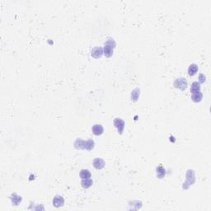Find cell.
Wrapping results in <instances>:
<instances>
[{
  "mask_svg": "<svg viewBox=\"0 0 211 211\" xmlns=\"http://www.w3.org/2000/svg\"><path fill=\"white\" fill-rule=\"evenodd\" d=\"M95 146V142L92 139L87 140V150H92Z\"/></svg>",
  "mask_w": 211,
  "mask_h": 211,
  "instance_id": "ac0fdd59",
  "label": "cell"
},
{
  "mask_svg": "<svg viewBox=\"0 0 211 211\" xmlns=\"http://www.w3.org/2000/svg\"><path fill=\"white\" fill-rule=\"evenodd\" d=\"M64 204H65V200H64L63 196H61L59 195H57L54 196V200H53V204L54 207H56V208L62 207Z\"/></svg>",
  "mask_w": 211,
  "mask_h": 211,
  "instance_id": "52a82bcc",
  "label": "cell"
},
{
  "mask_svg": "<svg viewBox=\"0 0 211 211\" xmlns=\"http://www.w3.org/2000/svg\"><path fill=\"white\" fill-rule=\"evenodd\" d=\"M187 85H188L187 80L185 78H179L174 81V87L176 88H179L181 91L185 90L187 87Z\"/></svg>",
  "mask_w": 211,
  "mask_h": 211,
  "instance_id": "3957f363",
  "label": "cell"
},
{
  "mask_svg": "<svg viewBox=\"0 0 211 211\" xmlns=\"http://www.w3.org/2000/svg\"><path fill=\"white\" fill-rule=\"evenodd\" d=\"M113 124L115 125V127L117 129L118 133L120 134H122L123 131H124V129H125V122L120 118H116L113 121Z\"/></svg>",
  "mask_w": 211,
  "mask_h": 211,
  "instance_id": "277c9868",
  "label": "cell"
},
{
  "mask_svg": "<svg viewBox=\"0 0 211 211\" xmlns=\"http://www.w3.org/2000/svg\"><path fill=\"white\" fill-rule=\"evenodd\" d=\"M92 133L95 134V135L99 136V135H101V134H103V132H104V129H103V126H102L101 125L96 124V125H94L93 126H92Z\"/></svg>",
  "mask_w": 211,
  "mask_h": 211,
  "instance_id": "9c48e42d",
  "label": "cell"
},
{
  "mask_svg": "<svg viewBox=\"0 0 211 211\" xmlns=\"http://www.w3.org/2000/svg\"><path fill=\"white\" fill-rule=\"evenodd\" d=\"M103 54H104V52H103V48L98 47V46L93 48L92 50V51H91V55H92L93 58H95V59L101 58Z\"/></svg>",
  "mask_w": 211,
  "mask_h": 211,
  "instance_id": "5b68a950",
  "label": "cell"
},
{
  "mask_svg": "<svg viewBox=\"0 0 211 211\" xmlns=\"http://www.w3.org/2000/svg\"><path fill=\"white\" fill-rule=\"evenodd\" d=\"M202 98H203V94L200 91L198 92H195L191 95V99L195 102H200L202 100Z\"/></svg>",
  "mask_w": 211,
  "mask_h": 211,
  "instance_id": "7c38bea8",
  "label": "cell"
},
{
  "mask_svg": "<svg viewBox=\"0 0 211 211\" xmlns=\"http://www.w3.org/2000/svg\"><path fill=\"white\" fill-rule=\"evenodd\" d=\"M139 95H140V89L139 88H135L131 92V100L133 101H138V97H139Z\"/></svg>",
  "mask_w": 211,
  "mask_h": 211,
  "instance_id": "9a60e30c",
  "label": "cell"
},
{
  "mask_svg": "<svg viewBox=\"0 0 211 211\" xmlns=\"http://www.w3.org/2000/svg\"><path fill=\"white\" fill-rule=\"evenodd\" d=\"M81 184L82 186L85 189H87L89 187L92 186V185L93 184V181H92L91 178H87V179H82V181H81Z\"/></svg>",
  "mask_w": 211,
  "mask_h": 211,
  "instance_id": "8fae6325",
  "label": "cell"
},
{
  "mask_svg": "<svg viewBox=\"0 0 211 211\" xmlns=\"http://www.w3.org/2000/svg\"><path fill=\"white\" fill-rule=\"evenodd\" d=\"M200 91V83H198V82H194L192 84H191V94L195 93V92H198Z\"/></svg>",
  "mask_w": 211,
  "mask_h": 211,
  "instance_id": "2e32d148",
  "label": "cell"
},
{
  "mask_svg": "<svg viewBox=\"0 0 211 211\" xmlns=\"http://www.w3.org/2000/svg\"><path fill=\"white\" fill-rule=\"evenodd\" d=\"M93 167L97 169V170H101L105 167V162L103 159L100 158H96L93 160Z\"/></svg>",
  "mask_w": 211,
  "mask_h": 211,
  "instance_id": "ba28073f",
  "label": "cell"
},
{
  "mask_svg": "<svg viewBox=\"0 0 211 211\" xmlns=\"http://www.w3.org/2000/svg\"><path fill=\"white\" fill-rule=\"evenodd\" d=\"M204 82H205V76L203 73H200L199 75V83H203Z\"/></svg>",
  "mask_w": 211,
  "mask_h": 211,
  "instance_id": "d6986e66",
  "label": "cell"
},
{
  "mask_svg": "<svg viewBox=\"0 0 211 211\" xmlns=\"http://www.w3.org/2000/svg\"><path fill=\"white\" fill-rule=\"evenodd\" d=\"M80 177L82 179H87L91 177V172L87 169H83L80 171Z\"/></svg>",
  "mask_w": 211,
  "mask_h": 211,
  "instance_id": "e0dca14e",
  "label": "cell"
},
{
  "mask_svg": "<svg viewBox=\"0 0 211 211\" xmlns=\"http://www.w3.org/2000/svg\"><path fill=\"white\" fill-rule=\"evenodd\" d=\"M196 181V177H195V171L191 169H189L186 172V180L183 183L182 188L184 190H187L191 185L194 184Z\"/></svg>",
  "mask_w": 211,
  "mask_h": 211,
  "instance_id": "7a4b0ae2",
  "label": "cell"
},
{
  "mask_svg": "<svg viewBox=\"0 0 211 211\" xmlns=\"http://www.w3.org/2000/svg\"><path fill=\"white\" fill-rule=\"evenodd\" d=\"M198 71V66L196 64H191L188 68V74L190 76H194Z\"/></svg>",
  "mask_w": 211,
  "mask_h": 211,
  "instance_id": "5bb4252c",
  "label": "cell"
},
{
  "mask_svg": "<svg viewBox=\"0 0 211 211\" xmlns=\"http://www.w3.org/2000/svg\"><path fill=\"white\" fill-rule=\"evenodd\" d=\"M10 199H11V200H12V202H13V204H14V205H18V204L21 203L22 200V196H18V195L16 194V193L12 194V196H11Z\"/></svg>",
  "mask_w": 211,
  "mask_h": 211,
  "instance_id": "30bf717a",
  "label": "cell"
},
{
  "mask_svg": "<svg viewBox=\"0 0 211 211\" xmlns=\"http://www.w3.org/2000/svg\"><path fill=\"white\" fill-rule=\"evenodd\" d=\"M116 43L115 40L113 38H108V40L105 42L104 48H103V52H104L106 57L109 58V57L112 56L113 50L116 48Z\"/></svg>",
  "mask_w": 211,
  "mask_h": 211,
  "instance_id": "6da1fadb",
  "label": "cell"
},
{
  "mask_svg": "<svg viewBox=\"0 0 211 211\" xmlns=\"http://www.w3.org/2000/svg\"><path fill=\"white\" fill-rule=\"evenodd\" d=\"M73 146L77 149H86L87 150V141L81 138H77L73 144Z\"/></svg>",
  "mask_w": 211,
  "mask_h": 211,
  "instance_id": "8992f818",
  "label": "cell"
},
{
  "mask_svg": "<svg viewBox=\"0 0 211 211\" xmlns=\"http://www.w3.org/2000/svg\"><path fill=\"white\" fill-rule=\"evenodd\" d=\"M156 173H157V177L159 179H162L165 177L166 175V170L162 167V166H158L156 168Z\"/></svg>",
  "mask_w": 211,
  "mask_h": 211,
  "instance_id": "4fadbf2b",
  "label": "cell"
}]
</instances>
